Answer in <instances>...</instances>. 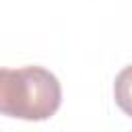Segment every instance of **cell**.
<instances>
[{
  "label": "cell",
  "instance_id": "cell-1",
  "mask_svg": "<svg viewBox=\"0 0 132 132\" xmlns=\"http://www.w3.org/2000/svg\"><path fill=\"white\" fill-rule=\"evenodd\" d=\"M62 103L60 80L41 66L0 70V111L10 118L41 122Z\"/></svg>",
  "mask_w": 132,
  "mask_h": 132
},
{
  "label": "cell",
  "instance_id": "cell-2",
  "mask_svg": "<svg viewBox=\"0 0 132 132\" xmlns=\"http://www.w3.org/2000/svg\"><path fill=\"white\" fill-rule=\"evenodd\" d=\"M113 99L118 107L132 118V64L118 72L113 82Z\"/></svg>",
  "mask_w": 132,
  "mask_h": 132
}]
</instances>
